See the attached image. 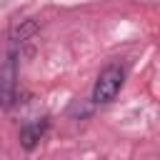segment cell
<instances>
[{
  "instance_id": "obj_1",
  "label": "cell",
  "mask_w": 160,
  "mask_h": 160,
  "mask_svg": "<svg viewBox=\"0 0 160 160\" xmlns=\"http://www.w3.org/2000/svg\"><path fill=\"white\" fill-rule=\"evenodd\" d=\"M122 82H125V70L120 65H108L98 75V80H95L92 100L95 102H110V100H115V95L120 92Z\"/></svg>"
},
{
  "instance_id": "obj_2",
  "label": "cell",
  "mask_w": 160,
  "mask_h": 160,
  "mask_svg": "<svg viewBox=\"0 0 160 160\" xmlns=\"http://www.w3.org/2000/svg\"><path fill=\"white\" fill-rule=\"evenodd\" d=\"M15 92H18V65H15V55L10 52L0 65V108L2 110L12 108Z\"/></svg>"
},
{
  "instance_id": "obj_3",
  "label": "cell",
  "mask_w": 160,
  "mask_h": 160,
  "mask_svg": "<svg viewBox=\"0 0 160 160\" xmlns=\"http://www.w3.org/2000/svg\"><path fill=\"white\" fill-rule=\"evenodd\" d=\"M45 130H48V120H45V118L22 125V128H20V145H22L25 150H32V148L38 145V140L45 135Z\"/></svg>"
}]
</instances>
